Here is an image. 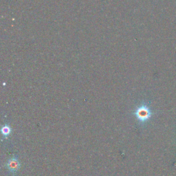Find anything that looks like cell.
I'll return each mask as SVG.
<instances>
[{
	"label": "cell",
	"instance_id": "obj_1",
	"mask_svg": "<svg viewBox=\"0 0 176 176\" xmlns=\"http://www.w3.org/2000/svg\"><path fill=\"white\" fill-rule=\"evenodd\" d=\"M133 115L140 125H145L151 117L152 113L148 104L142 103L139 106L136 107L133 111Z\"/></svg>",
	"mask_w": 176,
	"mask_h": 176
},
{
	"label": "cell",
	"instance_id": "obj_2",
	"mask_svg": "<svg viewBox=\"0 0 176 176\" xmlns=\"http://www.w3.org/2000/svg\"><path fill=\"white\" fill-rule=\"evenodd\" d=\"M22 167L21 161L17 156L8 158L6 163V168L11 175H15Z\"/></svg>",
	"mask_w": 176,
	"mask_h": 176
},
{
	"label": "cell",
	"instance_id": "obj_3",
	"mask_svg": "<svg viewBox=\"0 0 176 176\" xmlns=\"http://www.w3.org/2000/svg\"><path fill=\"white\" fill-rule=\"evenodd\" d=\"M2 139L3 140H6L8 139L9 136L10 135V133H11V127H10V125L8 124H3L2 127Z\"/></svg>",
	"mask_w": 176,
	"mask_h": 176
}]
</instances>
